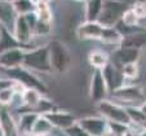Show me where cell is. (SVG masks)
<instances>
[{"mask_svg": "<svg viewBox=\"0 0 146 136\" xmlns=\"http://www.w3.org/2000/svg\"><path fill=\"white\" fill-rule=\"evenodd\" d=\"M100 42L106 43V44H111V45H119L120 47L121 42H123V35L116 30V27H104Z\"/></svg>", "mask_w": 146, "mask_h": 136, "instance_id": "7402d4cb", "label": "cell"}, {"mask_svg": "<svg viewBox=\"0 0 146 136\" xmlns=\"http://www.w3.org/2000/svg\"><path fill=\"white\" fill-rule=\"evenodd\" d=\"M123 5L124 4L119 1H104V11L98 23H101L104 27H115L125 11Z\"/></svg>", "mask_w": 146, "mask_h": 136, "instance_id": "8992f818", "label": "cell"}, {"mask_svg": "<svg viewBox=\"0 0 146 136\" xmlns=\"http://www.w3.org/2000/svg\"><path fill=\"white\" fill-rule=\"evenodd\" d=\"M111 97L114 100H116V103H129L132 104L131 106H135L133 104L141 103L142 104L145 101V92L141 87L133 86V84H125V86L118 88L116 91L111 92Z\"/></svg>", "mask_w": 146, "mask_h": 136, "instance_id": "5b68a950", "label": "cell"}, {"mask_svg": "<svg viewBox=\"0 0 146 136\" xmlns=\"http://www.w3.org/2000/svg\"><path fill=\"white\" fill-rule=\"evenodd\" d=\"M54 127L52 126V123L49 122L45 115H39L38 119L35 122V126H34L33 133L35 136H40V135H47V133H52Z\"/></svg>", "mask_w": 146, "mask_h": 136, "instance_id": "d4e9b609", "label": "cell"}, {"mask_svg": "<svg viewBox=\"0 0 146 136\" xmlns=\"http://www.w3.org/2000/svg\"><path fill=\"white\" fill-rule=\"evenodd\" d=\"M41 92L38 91V89H33V88H27L22 92V113H27V111H31L38 103L41 100Z\"/></svg>", "mask_w": 146, "mask_h": 136, "instance_id": "d6986e66", "label": "cell"}, {"mask_svg": "<svg viewBox=\"0 0 146 136\" xmlns=\"http://www.w3.org/2000/svg\"><path fill=\"white\" fill-rule=\"evenodd\" d=\"M25 52L26 49L23 48H17L0 53V67L4 70H11L22 66Z\"/></svg>", "mask_w": 146, "mask_h": 136, "instance_id": "8fae6325", "label": "cell"}, {"mask_svg": "<svg viewBox=\"0 0 146 136\" xmlns=\"http://www.w3.org/2000/svg\"><path fill=\"white\" fill-rule=\"evenodd\" d=\"M78 125L89 136H104L109 130V122L104 117H84L78 119Z\"/></svg>", "mask_w": 146, "mask_h": 136, "instance_id": "ba28073f", "label": "cell"}, {"mask_svg": "<svg viewBox=\"0 0 146 136\" xmlns=\"http://www.w3.org/2000/svg\"><path fill=\"white\" fill-rule=\"evenodd\" d=\"M104 11V1L101 0H89L84 3V16L86 22H98Z\"/></svg>", "mask_w": 146, "mask_h": 136, "instance_id": "e0dca14e", "label": "cell"}, {"mask_svg": "<svg viewBox=\"0 0 146 136\" xmlns=\"http://www.w3.org/2000/svg\"><path fill=\"white\" fill-rule=\"evenodd\" d=\"M98 111L109 123H119V125L131 126V118L128 115L127 108L113 100H105L98 104Z\"/></svg>", "mask_w": 146, "mask_h": 136, "instance_id": "3957f363", "label": "cell"}, {"mask_svg": "<svg viewBox=\"0 0 146 136\" xmlns=\"http://www.w3.org/2000/svg\"><path fill=\"white\" fill-rule=\"evenodd\" d=\"M50 53V65L52 70L58 73H65L70 66L71 57H70L69 49L60 42H52L48 44Z\"/></svg>", "mask_w": 146, "mask_h": 136, "instance_id": "277c9868", "label": "cell"}, {"mask_svg": "<svg viewBox=\"0 0 146 136\" xmlns=\"http://www.w3.org/2000/svg\"><path fill=\"white\" fill-rule=\"evenodd\" d=\"M0 31H1V26H0Z\"/></svg>", "mask_w": 146, "mask_h": 136, "instance_id": "74e56055", "label": "cell"}, {"mask_svg": "<svg viewBox=\"0 0 146 136\" xmlns=\"http://www.w3.org/2000/svg\"><path fill=\"white\" fill-rule=\"evenodd\" d=\"M101 71H102L104 78H105V82H106V84H108V88H109V92H110V93L114 91H116V89L120 88V87L125 86L123 74H121V70H119L118 67L115 66V64L109 62Z\"/></svg>", "mask_w": 146, "mask_h": 136, "instance_id": "30bf717a", "label": "cell"}, {"mask_svg": "<svg viewBox=\"0 0 146 136\" xmlns=\"http://www.w3.org/2000/svg\"><path fill=\"white\" fill-rule=\"evenodd\" d=\"M138 109H140V110H141V113H142L143 115L146 117V100L143 101L142 104H140V105H138Z\"/></svg>", "mask_w": 146, "mask_h": 136, "instance_id": "d6a6232c", "label": "cell"}, {"mask_svg": "<svg viewBox=\"0 0 146 136\" xmlns=\"http://www.w3.org/2000/svg\"><path fill=\"white\" fill-rule=\"evenodd\" d=\"M22 66L30 71L39 73H52V65H50V53L48 45H40V47L30 48L25 52Z\"/></svg>", "mask_w": 146, "mask_h": 136, "instance_id": "6da1fadb", "label": "cell"}, {"mask_svg": "<svg viewBox=\"0 0 146 136\" xmlns=\"http://www.w3.org/2000/svg\"><path fill=\"white\" fill-rule=\"evenodd\" d=\"M88 61H89V64L94 67V70H102L110 62V60H109V55L105 51L93 49V51H91L88 55Z\"/></svg>", "mask_w": 146, "mask_h": 136, "instance_id": "44dd1931", "label": "cell"}, {"mask_svg": "<svg viewBox=\"0 0 146 136\" xmlns=\"http://www.w3.org/2000/svg\"><path fill=\"white\" fill-rule=\"evenodd\" d=\"M104 136H116V135H115V133H113V132H111L110 130H108V132H106Z\"/></svg>", "mask_w": 146, "mask_h": 136, "instance_id": "836d02e7", "label": "cell"}, {"mask_svg": "<svg viewBox=\"0 0 146 136\" xmlns=\"http://www.w3.org/2000/svg\"><path fill=\"white\" fill-rule=\"evenodd\" d=\"M7 79L16 82V83L21 84L23 88H33V89H38L41 93L47 92V87L43 82L34 74L33 71L25 69L23 66L16 67V69H11V70H4Z\"/></svg>", "mask_w": 146, "mask_h": 136, "instance_id": "7a4b0ae2", "label": "cell"}, {"mask_svg": "<svg viewBox=\"0 0 146 136\" xmlns=\"http://www.w3.org/2000/svg\"><path fill=\"white\" fill-rule=\"evenodd\" d=\"M16 95H17V91L14 88V82H13L12 86H8L5 88L0 89V105L3 106L11 105L14 101V99H16Z\"/></svg>", "mask_w": 146, "mask_h": 136, "instance_id": "83f0119b", "label": "cell"}, {"mask_svg": "<svg viewBox=\"0 0 146 136\" xmlns=\"http://www.w3.org/2000/svg\"><path fill=\"white\" fill-rule=\"evenodd\" d=\"M0 136H5V135H4V132H3V130H1V128H0Z\"/></svg>", "mask_w": 146, "mask_h": 136, "instance_id": "d590c367", "label": "cell"}, {"mask_svg": "<svg viewBox=\"0 0 146 136\" xmlns=\"http://www.w3.org/2000/svg\"><path fill=\"white\" fill-rule=\"evenodd\" d=\"M132 9L135 11V13L137 14L140 21L146 19V3H142V1H141V3H135Z\"/></svg>", "mask_w": 146, "mask_h": 136, "instance_id": "4dcf8cb0", "label": "cell"}, {"mask_svg": "<svg viewBox=\"0 0 146 136\" xmlns=\"http://www.w3.org/2000/svg\"><path fill=\"white\" fill-rule=\"evenodd\" d=\"M121 70V74H123L124 81H133L136 78L138 77V65L137 64H128V65H124V66L120 67Z\"/></svg>", "mask_w": 146, "mask_h": 136, "instance_id": "f1b7e54d", "label": "cell"}, {"mask_svg": "<svg viewBox=\"0 0 146 136\" xmlns=\"http://www.w3.org/2000/svg\"><path fill=\"white\" fill-rule=\"evenodd\" d=\"M52 30V23H47V22H41L38 19V23H36V27L34 30V35H48Z\"/></svg>", "mask_w": 146, "mask_h": 136, "instance_id": "f546056e", "label": "cell"}, {"mask_svg": "<svg viewBox=\"0 0 146 136\" xmlns=\"http://www.w3.org/2000/svg\"><path fill=\"white\" fill-rule=\"evenodd\" d=\"M104 31V26L98 22L80 23L76 29V36L80 40H100Z\"/></svg>", "mask_w": 146, "mask_h": 136, "instance_id": "4fadbf2b", "label": "cell"}, {"mask_svg": "<svg viewBox=\"0 0 146 136\" xmlns=\"http://www.w3.org/2000/svg\"><path fill=\"white\" fill-rule=\"evenodd\" d=\"M145 29H146V27H145Z\"/></svg>", "mask_w": 146, "mask_h": 136, "instance_id": "f35d334b", "label": "cell"}, {"mask_svg": "<svg viewBox=\"0 0 146 136\" xmlns=\"http://www.w3.org/2000/svg\"><path fill=\"white\" fill-rule=\"evenodd\" d=\"M54 110H57L54 104L50 100H48V99L41 97V100L38 103V105L31 111H27V113H35V114H38V115H47V114L52 113V111H54Z\"/></svg>", "mask_w": 146, "mask_h": 136, "instance_id": "4316f807", "label": "cell"}, {"mask_svg": "<svg viewBox=\"0 0 146 136\" xmlns=\"http://www.w3.org/2000/svg\"><path fill=\"white\" fill-rule=\"evenodd\" d=\"M35 14L41 22L52 23V11H50L49 3H47V1H36Z\"/></svg>", "mask_w": 146, "mask_h": 136, "instance_id": "484cf974", "label": "cell"}, {"mask_svg": "<svg viewBox=\"0 0 146 136\" xmlns=\"http://www.w3.org/2000/svg\"><path fill=\"white\" fill-rule=\"evenodd\" d=\"M17 48H23V47L18 43V40L16 39V36L13 35L12 31H9L8 29L1 26V31H0V53L7 52V51H11V49H17Z\"/></svg>", "mask_w": 146, "mask_h": 136, "instance_id": "ac0fdd59", "label": "cell"}, {"mask_svg": "<svg viewBox=\"0 0 146 136\" xmlns=\"http://www.w3.org/2000/svg\"><path fill=\"white\" fill-rule=\"evenodd\" d=\"M12 4L17 16H27L34 13L36 9V1H31V0H16L12 1Z\"/></svg>", "mask_w": 146, "mask_h": 136, "instance_id": "cb8c5ba5", "label": "cell"}, {"mask_svg": "<svg viewBox=\"0 0 146 136\" xmlns=\"http://www.w3.org/2000/svg\"><path fill=\"white\" fill-rule=\"evenodd\" d=\"M40 136H53V133H47V135H40Z\"/></svg>", "mask_w": 146, "mask_h": 136, "instance_id": "8d00e7d4", "label": "cell"}, {"mask_svg": "<svg viewBox=\"0 0 146 136\" xmlns=\"http://www.w3.org/2000/svg\"><path fill=\"white\" fill-rule=\"evenodd\" d=\"M19 136H35L34 133H23V135H19Z\"/></svg>", "mask_w": 146, "mask_h": 136, "instance_id": "e575fe53", "label": "cell"}, {"mask_svg": "<svg viewBox=\"0 0 146 136\" xmlns=\"http://www.w3.org/2000/svg\"><path fill=\"white\" fill-rule=\"evenodd\" d=\"M45 117L49 119V122L52 123L54 130H61V131H64V132L78 123L76 117L72 113H69V111L54 110L52 113L47 114Z\"/></svg>", "mask_w": 146, "mask_h": 136, "instance_id": "9c48e42d", "label": "cell"}, {"mask_svg": "<svg viewBox=\"0 0 146 136\" xmlns=\"http://www.w3.org/2000/svg\"><path fill=\"white\" fill-rule=\"evenodd\" d=\"M140 55H141V49L128 48V47H119L118 49L114 52L113 57L121 67L128 64H137L138 58H140Z\"/></svg>", "mask_w": 146, "mask_h": 136, "instance_id": "5bb4252c", "label": "cell"}, {"mask_svg": "<svg viewBox=\"0 0 146 136\" xmlns=\"http://www.w3.org/2000/svg\"><path fill=\"white\" fill-rule=\"evenodd\" d=\"M13 35L16 36V39L18 40V43L22 45L25 49H27V44L31 42L34 34L31 30L30 25H29L27 19L25 16H18L16 19V23H14L13 27Z\"/></svg>", "mask_w": 146, "mask_h": 136, "instance_id": "7c38bea8", "label": "cell"}, {"mask_svg": "<svg viewBox=\"0 0 146 136\" xmlns=\"http://www.w3.org/2000/svg\"><path fill=\"white\" fill-rule=\"evenodd\" d=\"M0 128L3 130L5 136H19L17 121L7 110L0 111Z\"/></svg>", "mask_w": 146, "mask_h": 136, "instance_id": "2e32d148", "label": "cell"}, {"mask_svg": "<svg viewBox=\"0 0 146 136\" xmlns=\"http://www.w3.org/2000/svg\"><path fill=\"white\" fill-rule=\"evenodd\" d=\"M38 117L39 115L35 113H21L18 121H17L19 135L33 133L34 126H35V122H36V119H38Z\"/></svg>", "mask_w": 146, "mask_h": 136, "instance_id": "ffe728a7", "label": "cell"}, {"mask_svg": "<svg viewBox=\"0 0 146 136\" xmlns=\"http://www.w3.org/2000/svg\"><path fill=\"white\" fill-rule=\"evenodd\" d=\"M17 17L12 1H0V25L13 33Z\"/></svg>", "mask_w": 146, "mask_h": 136, "instance_id": "9a60e30c", "label": "cell"}, {"mask_svg": "<svg viewBox=\"0 0 146 136\" xmlns=\"http://www.w3.org/2000/svg\"><path fill=\"white\" fill-rule=\"evenodd\" d=\"M110 93L105 78L102 75L101 70H94L91 78V86H89V96L93 103H102L106 100L108 95Z\"/></svg>", "mask_w": 146, "mask_h": 136, "instance_id": "52a82bcc", "label": "cell"}, {"mask_svg": "<svg viewBox=\"0 0 146 136\" xmlns=\"http://www.w3.org/2000/svg\"><path fill=\"white\" fill-rule=\"evenodd\" d=\"M65 133H66V136H89L86 131L78 125V123L76 125H74L72 127H70L69 130H66L65 131Z\"/></svg>", "mask_w": 146, "mask_h": 136, "instance_id": "1f68e13d", "label": "cell"}, {"mask_svg": "<svg viewBox=\"0 0 146 136\" xmlns=\"http://www.w3.org/2000/svg\"><path fill=\"white\" fill-rule=\"evenodd\" d=\"M145 43H146V35L140 34L137 31V33H133V34H129V35H127V36H124L120 47H128V48L141 49Z\"/></svg>", "mask_w": 146, "mask_h": 136, "instance_id": "603a6c76", "label": "cell"}]
</instances>
